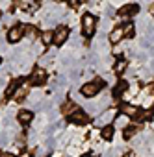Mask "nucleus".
Returning <instances> with one entry per match:
<instances>
[{
	"instance_id": "f8f14e48",
	"label": "nucleus",
	"mask_w": 154,
	"mask_h": 157,
	"mask_svg": "<svg viewBox=\"0 0 154 157\" xmlns=\"http://www.w3.org/2000/svg\"><path fill=\"white\" fill-rule=\"evenodd\" d=\"M126 67H128V59H124V57H119V59L115 61V65H113V72H115V74H123Z\"/></svg>"
},
{
	"instance_id": "f257e3e1",
	"label": "nucleus",
	"mask_w": 154,
	"mask_h": 157,
	"mask_svg": "<svg viewBox=\"0 0 154 157\" xmlns=\"http://www.w3.org/2000/svg\"><path fill=\"white\" fill-rule=\"evenodd\" d=\"M95 30H97V19H95V15H91V13L82 15V35L89 39V37L95 35Z\"/></svg>"
},
{
	"instance_id": "4468645a",
	"label": "nucleus",
	"mask_w": 154,
	"mask_h": 157,
	"mask_svg": "<svg viewBox=\"0 0 154 157\" xmlns=\"http://www.w3.org/2000/svg\"><path fill=\"white\" fill-rule=\"evenodd\" d=\"M113 133H115V126H111V124H106V126H102V131H100L102 139H106V140H111V139H113Z\"/></svg>"
},
{
	"instance_id": "a211bd4d",
	"label": "nucleus",
	"mask_w": 154,
	"mask_h": 157,
	"mask_svg": "<svg viewBox=\"0 0 154 157\" xmlns=\"http://www.w3.org/2000/svg\"><path fill=\"white\" fill-rule=\"evenodd\" d=\"M137 131H139V128H136V126H130V128H128V126H126V128H124V139H132Z\"/></svg>"
},
{
	"instance_id": "2eb2a0df",
	"label": "nucleus",
	"mask_w": 154,
	"mask_h": 157,
	"mask_svg": "<svg viewBox=\"0 0 154 157\" xmlns=\"http://www.w3.org/2000/svg\"><path fill=\"white\" fill-rule=\"evenodd\" d=\"M126 89H128V82H126V80H121V82L113 87V96H115V98H119Z\"/></svg>"
},
{
	"instance_id": "dca6fc26",
	"label": "nucleus",
	"mask_w": 154,
	"mask_h": 157,
	"mask_svg": "<svg viewBox=\"0 0 154 157\" xmlns=\"http://www.w3.org/2000/svg\"><path fill=\"white\" fill-rule=\"evenodd\" d=\"M74 111H78V109H76V104H74V102H65L63 107H61V113H63V115H69V117H71Z\"/></svg>"
},
{
	"instance_id": "0eeeda50",
	"label": "nucleus",
	"mask_w": 154,
	"mask_h": 157,
	"mask_svg": "<svg viewBox=\"0 0 154 157\" xmlns=\"http://www.w3.org/2000/svg\"><path fill=\"white\" fill-rule=\"evenodd\" d=\"M69 120H71V122H74V124H87V122H89V117H87V113H86V111L78 109V111H74V113L69 117Z\"/></svg>"
},
{
	"instance_id": "9b49d317",
	"label": "nucleus",
	"mask_w": 154,
	"mask_h": 157,
	"mask_svg": "<svg viewBox=\"0 0 154 157\" xmlns=\"http://www.w3.org/2000/svg\"><path fill=\"white\" fill-rule=\"evenodd\" d=\"M41 43H43L45 46L54 44V30H45V32L41 33Z\"/></svg>"
},
{
	"instance_id": "6ab92c4d",
	"label": "nucleus",
	"mask_w": 154,
	"mask_h": 157,
	"mask_svg": "<svg viewBox=\"0 0 154 157\" xmlns=\"http://www.w3.org/2000/svg\"><path fill=\"white\" fill-rule=\"evenodd\" d=\"M123 28H124V37H132V35H134V30H136V26H134L132 22H126V24H123Z\"/></svg>"
},
{
	"instance_id": "9d476101",
	"label": "nucleus",
	"mask_w": 154,
	"mask_h": 157,
	"mask_svg": "<svg viewBox=\"0 0 154 157\" xmlns=\"http://www.w3.org/2000/svg\"><path fill=\"white\" fill-rule=\"evenodd\" d=\"M32 118H34V115H32V111H28V109H22V111H19V115H17V120H19L22 126H28V124L32 122Z\"/></svg>"
},
{
	"instance_id": "412c9836",
	"label": "nucleus",
	"mask_w": 154,
	"mask_h": 157,
	"mask_svg": "<svg viewBox=\"0 0 154 157\" xmlns=\"http://www.w3.org/2000/svg\"><path fill=\"white\" fill-rule=\"evenodd\" d=\"M0 157H15V155H13V153H6V151H4V153H0Z\"/></svg>"
},
{
	"instance_id": "5701e85b",
	"label": "nucleus",
	"mask_w": 154,
	"mask_h": 157,
	"mask_svg": "<svg viewBox=\"0 0 154 157\" xmlns=\"http://www.w3.org/2000/svg\"><path fill=\"white\" fill-rule=\"evenodd\" d=\"M150 91H154V85H152V87H150Z\"/></svg>"
},
{
	"instance_id": "6e6552de",
	"label": "nucleus",
	"mask_w": 154,
	"mask_h": 157,
	"mask_svg": "<svg viewBox=\"0 0 154 157\" xmlns=\"http://www.w3.org/2000/svg\"><path fill=\"white\" fill-rule=\"evenodd\" d=\"M123 37H124V28H123V26H117V28H113L111 33H110V43H111V44H117V43L123 41Z\"/></svg>"
},
{
	"instance_id": "4be33fe9",
	"label": "nucleus",
	"mask_w": 154,
	"mask_h": 157,
	"mask_svg": "<svg viewBox=\"0 0 154 157\" xmlns=\"http://www.w3.org/2000/svg\"><path fill=\"white\" fill-rule=\"evenodd\" d=\"M150 111H152V113H154V104H152V109H150Z\"/></svg>"
},
{
	"instance_id": "ddd939ff",
	"label": "nucleus",
	"mask_w": 154,
	"mask_h": 157,
	"mask_svg": "<svg viewBox=\"0 0 154 157\" xmlns=\"http://www.w3.org/2000/svg\"><path fill=\"white\" fill-rule=\"evenodd\" d=\"M21 87V80H13L8 87H6V91H4V94L10 98V96H15V93H17V89Z\"/></svg>"
},
{
	"instance_id": "423d86ee",
	"label": "nucleus",
	"mask_w": 154,
	"mask_h": 157,
	"mask_svg": "<svg viewBox=\"0 0 154 157\" xmlns=\"http://www.w3.org/2000/svg\"><path fill=\"white\" fill-rule=\"evenodd\" d=\"M45 82H47V72H45V68H35L30 74V83L32 85H43Z\"/></svg>"
},
{
	"instance_id": "20e7f679",
	"label": "nucleus",
	"mask_w": 154,
	"mask_h": 157,
	"mask_svg": "<svg viewBox=\"0 0 154 157\" xmlns=\"http://www.w3.org/2000/svg\"><path fill=\"white\" fill-rule=\"evenodd\" d=\"M69 35H71V32H69L67 26H58V28L54 30V44H56V46H61V44L69 39Z\"/></svg>"
},
{
	"instance_id": "aec40b11",
	"label": "nucleus",
	"mask_w": 154,
	"mask_h": 157,
	"mask_svg": "<svg viewBox=\"0 0 154 157\" xmlns=\"http://www.w3.org/2000/svg\"><path fill=\"white\" fill-rule=\"evenodd\" d=\"M26 94H28V89H26L24 85H21V87H19V91L15 93V98H17V100L21 102V100H22V98H24Z\"/></svg>"
},
{
	"instance_id": "7ed1b4c3",
	"label": "nucleus",
	"mask_w": 154,
	"mask_h": 157,
	"mask_svg": "<svg viewBox=\"0 0 154 157\" xmlns=\"http://www.w3.org/2000/svg\"><path fill=\"white\" fill-rule=\"evenodd\" d=\"M22 35H24V28L17 24V26H13V28H10V30H8L6 39H8V43L15 44V43H19V41L22 39Z\"/></svg>"
},
{
	"instance_id": "f03ea898",
	"label": "nucleus",
	"mask_w": 154,
	"mask_h": 157,
	"mask_svg": "<svg viewBox=\"0 0 154 157\" xmlns=\"http://www.w3.org/2000/svg\"><path fill=\"white\" fill-rule=\"evenodd\" d=\"M121 115L128 117V118H134V120H141V109L137 105H132V104H123L121 105Z\"/></svg>"
},
{
	"instance_id": "b1692460",
	"label": "nucleus",
	"mask_w": 154,
	"mask_h": 157,
	"mask_svg": "<svg viewBox=\"0 0 154 157\" xmlns=\"http://www.w3.org/2000/svg\"><path fill=\"white\" fill-rule=\"evenodd\" d=\"M0 65H2V59H0Z\"/></svg>"
},
{
	"instance_id": "f3484780",
	"label": "nucleus",
	"mask_w": 154,
	"mask_h": 157,
	"mask_svg": "<svg viewBox=\"0 0 154 157\" xmlns=\"http://www.w3.org/2000/svg\"><path fill=\"white\" fill-rule=\"evenodd\" d=\"M22 28H24V35H26V37H30V39H35V37H37V28H35V26L26 24V26H22Z\"/></svg>"
},
{
	"instance_id": "39448f33",
	"label": "nucleus",
	"mask_w": 154,
	"mask_h": 157,
	"mask_svg": "<svg viewBox=\"0 0 154 157\" xmlns=\"http://www.w3.org/2000/svg\"><path fill=\"white\" fill-rule=\"evenodd\" d=\"M99 93H100V87H99L95 82L84 83V85L80 87V94H82V96H86V98H95Z\"/></svg>"
},
{
	"instance_id": "1a4fd4ad",
	"label": "nucleus",
	"mask_w": 154,
	"mask_h": 157,
	"mask_svg": "<svg viewBox=\"0 0 154 157\" xmlns=\"http://www.w3.org/2000/svg\"><path fill=\"white\" fill-rule=\"evenodd\" d=\"M137 11H139V6L130 4V6H123V8L117 11V15H119V17H132V15H136Z\"/></svg>"
}]
</instances>
